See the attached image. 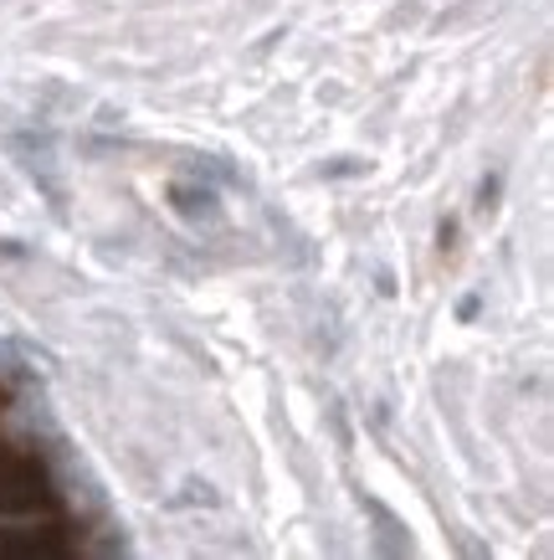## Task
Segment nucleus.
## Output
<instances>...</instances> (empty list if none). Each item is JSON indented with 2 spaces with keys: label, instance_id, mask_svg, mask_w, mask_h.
I'll list each match as a JSON object with an SVG mask.
<instances>
[{
  "label": "nucleus",
  "instance_id": "nucleus-1",
  "mask_svg": "<svg viewBox=\"0 0 554 560\" xmlns=\"http://www.w3.org/2000/svg\"><path fill=\"white\" fill-rule=\"evenodd\" d=\"M72 556L68 525L57 510H36L21 520H0V560H62Z\"/></svg>",
  "mask_w": 554,
  "mask_h": 560
},
{
  "label": "nucleus",
  "instance_id": "nucleus-2",
  "mask_svg": "<svg viewBox=\"0 0 554 560\" xmlns=\"http://www.w3.org/2000/svg\"><path fill=\"white\" fill-rule=\"evenodd\" d=\"M51 510V478L42 458H5L0 453V520Z\"/></svg>",
  "mask_w": 554,
  "mask_h": 560
},
{
  "label": "nucleus",
  "instance_id": "nucleus-3",
  "mask_svg": "<svg viewBox=\"0 0 554 560\" xmlns=\"http://www.w3.org/2000/svg\"><path fill=\"white\" fill-rule=\"evenodd\" d=\"M169 206H175L185 221H216V190H211V186L175 180V186H169Z\"/></svg>",
  "mask_w": 554,
  "mask_h": 560
},
{
  "label": "nucleus",
  "instance_id": "nucleus-4",
  "mask_svg": "<svg viewBox=\"0 0 554 560\" xmlns=\"http://www.w3.org/2000/svg\"><path fill=\"white\" fill-rule=\"evenodd\" d=\"M365 171H369L365 160H329V165H323L329 180H350V175H365Z\"/></svg>",
  "mask_w": 554,
  "mask_h": 560
},
{
  "label": "nucleus",
  "instance_id": "nucleus-5",
  "mask_svg": "<svg viewBox=\"0 0 554 560\" xmlns=\"http://www.w3.org/2000/svg\"><path fill=\"white\" fill-rule=\"evenodd\" d=\"M498 190H504V180H498V175H487L483 190H478V201H483V211H493V206H498Z\"/></svg>",
  "mask_w": 554,
  "mask_h": 560
},
{
  "label": "nucleus",
  "instance_id": "nucleus-6",
  "mask_svg": "<svg viewBox=\"0 0 554 560\" xmlns=\"http://www.w3.org/2000/svg\"><path fill=\"white\" fill-rule=\"evenodd\" d=\"M478 308H483V299H478V293H468V299L457 304V314H462V319H478Z\"/></svg>",
  "mask_w": 554,
  "mask_h": 560
},
{
  "label": "nucleus",
  "instance_id": "nucleus-7",
  "mask_svg": "<svg viewBox=\"0 0 554 560\" xmlns=\"http://www.w3.org/2000/svg\"><path fill=\"white\" fill-rule=\"evenodd\" d=\"M437 242H441V253L457 242V221H441V232H437Z\"/></svg>",
  "mask_w": 554,
  "mask_h": 560
}]
</instances>
